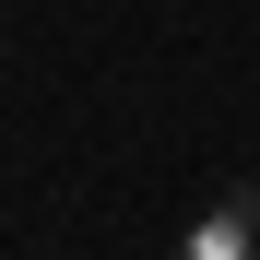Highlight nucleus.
I'll return each mask as SVG.
<instances>
[{
    "mask_svg": "<svg viewBox=\"0 0 260 260\" xmlns=\"http://www.w3.org/2000/svg\"><path fill=\"white\" fill-rule=\"evenodd\" d=\"M248 248H260V189H225V201L189 225V248H178V260H248Z\"/></svg>",
    "mask_w": 260,
    "mask_h": 260,
    "instance_id": "obj_1",
    "label": "nucleus"
}]
</instances>
